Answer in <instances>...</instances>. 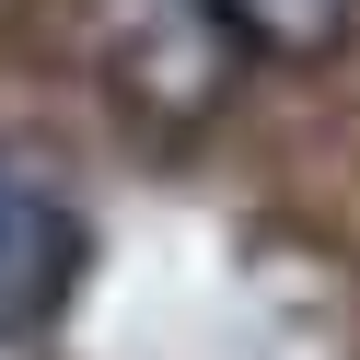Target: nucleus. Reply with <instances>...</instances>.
<instances>
[{"label": "nucleus", "instance_id": "obj_1", "mask_svg": "<svg viewBox=\"0 0 360 360\" xmlns=\"http://www.w3.org/2000/svg\"><path fill=\"white\" fill-rule=\"evenodd\" d=\"M94 58L151 128H186L233 94V24L210 0H94Z\"/></svg>", "mask_w": 360, "mask_h": 360}, {"label": "nucleus", "instance_id": "obj_2", "mask_svg": "<svg viewBox=\"0 0 360 360\" xmlns=\"http://www.w3.org/2000/svg\"><path fill=\"white\" fill-rule=\"evenodd\" d=\"M70 279H82V221H70V198H58L24 151H0V337L47 326V314L70 302Z\"/></svg>", "mask_w": 360, "mask_h": 360}, {"label": "nucleus", "instance_id": "obj_3", "mask_svg": "<svg viewBox=\"0 0 360 360\" xmlns=\"http://www.w3.org/2000/svg\"><path fill=\"white\" fill-rule=\"evenodd\" d=\"M221 24H233V47H279V58H326L337 35H349L360 0H210Z\"/></svg>", "mask_w": 360, "mask_h": 360}]
</instances>
